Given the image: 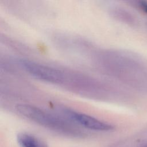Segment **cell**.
<instances>
[{"mask_svg": "<svg viewBox=\"0 0 147 147\" xmlns=\"http://www.w3.org/2000/svg\"><path fill=\"white\" fill-rule=\"evenodd\" d=\"M16 110L23 117L44 127L63 133H79V130L70 122L34 106L18 104Z\"/></svg>", "mask_w": 147, "mask_h": 147, "instance_id": "cell-1", "label": "cell"}, {"mask_svg": "<svg viewBox=\"0 0 147 147\" xmlns=\"http://www.w3.org/2000/svg\"><path fill=\"white\" fill-rule=\"evenodd\" d=\"M20 64L31 76L44 82L60 84L65 80L64 73L51 67L28 60H21Z\"/></svg>", "mask_w": 147, "mask_h": 147, "instance_id": "cell-2", "label": "cell"}, {"mask_svg": "<svg viewBox=\"0 0 147 147\" xmlns=\"http://www.w3.org/2000/svg\"><path fill=\"white\" fill-rule=\"evenodd\" d=\"M64 113L75 123L90 130L109 131L113 129V126L111 125L82 113L70 110H64Z\"/></svg>", "mask_w": 147, "mask_h": 147, "instance_id": "cell-3", "label": "cell"}, {"mask_svg": "<svg viewBox=\"0 0 147 147\" xmlns=\"http://www.w3.org/2000/svg\"><path fill=\"white\" fill-rule=\"evenodd\" d=\"M17 140L21 147H48L44 141L28 133H22L18 134Z\"/></svg>", "mask_w": 147, "mask_h": 147, "instance_id": "cell-4", "label": "cell"}, {"mask_svg": "<svg viewBox=\"0 0 147 147\" xmlns=\"http://www.w3.org/2000/svg\"><path fill=\"white\" fill-rule=\"evenodd\" d=\"M137 6L143 12L147 14V2L140 1L137 2Z\"/></svg>", "mask_w": 147, "mask_h": 147, "instance_id": "cell-5", "label": "cell"}, {"mask_svg": "<svg viewBox=\"0 0 147 147\" xmlns=\"http://www.w3.org/2000/svg\"><path fill=\"white\" fill-rule=\"evenodd\" d=\"M144 147H147V144H145V146H144Z\"/></svg>", "mask_w": 147, "mask_h": 147, "instance_id": "cell-6", "label": "cell"}]
</instances>
